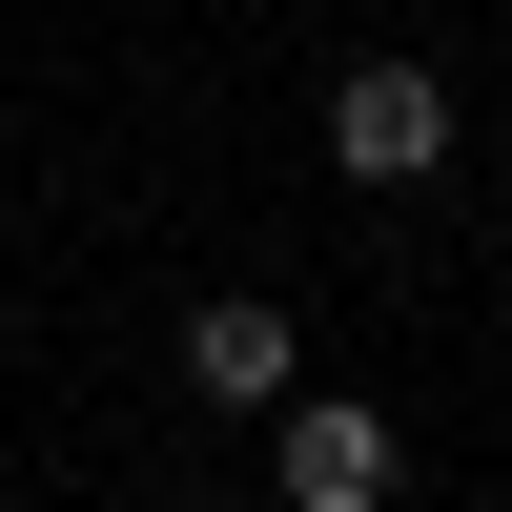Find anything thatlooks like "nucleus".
I'll list each match as a JSON object with an SVG mask.
<instances>
[{"mask_svg":"<svg viewBox=\"0 0 512 512\" xmlns=\"http://www.w3.org/2000/svg\"><path fill=\"white\" fill-rule=\"evenodd\" d=\"M328 164H349V185H431L451 164V82L431 62H349L328 82Z\"/></svg>","mask_w":512,"mask_h":512,"instance_id":"obj_1","label":"nucleus"},{"mask_svg":"<svg viewBox=\"0 0 512 512\" xmlns=\"http://www.w3.org/2000/svg\"><path fill=\"white\" fill-rule=\"evenodd\" d=\"M185 390H205V410H287V390H308V349H287V308H267V287L185 308Z\"/></svg>","mask_w":512,"mask_h":512,"instance_id":"obj_2","label":"nucleus"},{"mask_svg":"<svg viewBox=\"0 0 512 512\" xmlns=\"http://www.w3.org/2000/svg\"><path fill=\"white\" fill-rule=\"evenodd\" d=\"M267 472H287V512H369V492H390V431L328 410V390H287L267 410Z\"/></svg>","mask_w":512,"mask_h":512,"instance_id":"obj_3","label":"nucleus"}]
</instances>
